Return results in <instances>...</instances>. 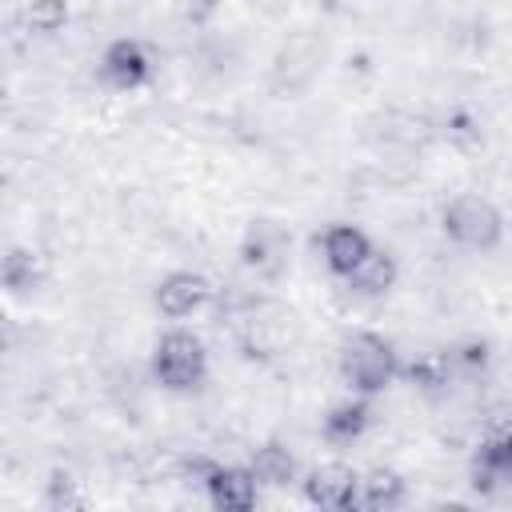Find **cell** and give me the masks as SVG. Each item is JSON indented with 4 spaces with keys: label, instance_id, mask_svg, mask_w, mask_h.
<instances>
[{
    "label": "cell",
    "instance_id": "16",
    "mask_svg": "<svg viewBox=\"0 0 512 512\" xmlns=\"http://www.w3.org/2000/svg\"><path fill=\"white\" fill-rule=\"evenodd\" d=\"M48 488H52V496H48L52 504H60V500H64V504H80V496L72 492V488H76V480H72V476H60V472H56V476L48 480Z\"/></svg>",
    "mask_w": 512,
    "mask_h": 512
},
{
    "label": "cell",
    "instance_id": "3",
    "mask_svg": "<svg viewBox=\"0 0 512 512\" xmlns=\"http://www.w3.org/2000/svg\"><path fill=\"white\" fill-rule=\"evenodd\" d=\"M444 236L468 252H492L504 240V212L476 192H460L444 204Z\"/></svg>",
    "mask_w": 512,
    "mask_h": 512
},
{
    "label": "cell",
    "instance_id": "12",
    "mask_svg": "<svg viewBox=\"0 0 512 512\" xmlns=\"http://www.w3.org/2000/svg\"><path fill=\"white\" fill-rule=\"evenodd\" d=\"M344 284H348V292H356V296H364V300L388 296V292H392V284H396V260H392L388 252L372 248V252H368V260H364L352 276H344Z\"/></svg>",
    "mask_w": 512,
    "mask_h": 512
},
{
    "label": "cell",
    "instance_id": "11",
    "mask_svg": "<svg viewBox=\"0 0 512 512\" xmlns=\"http://www.w3.org/2000/svg\"><path fill=\"white\" fill-rule=\"evenodd\" d=\"M404 504V476L392 472V468H372L356 480V508H368V512H388Z\"/></svg>",
    "mask_w": 512,
    "mask_h": 512
},
{
    "label": "cell",
    "instance_id": "1",
    "mask_svg": "<svg viewBox=\"0 0 512 512\" xmlns=\"http://www.w3.org/2000/svg\"><path fill=\"white\" fill-rule=\"evenodd\" d=\"M400 352L388 336L380 332H352L340 344V380L356 392V396H376L384 392L396 376H400Z\"/></svg>",
    "mask_w": 512,
    "mask_h": 512
},
{
    "label": "cell",
    "instance_id": "9",
    "mask_svg": "<svg viewBox=\"0 0 512 512\" xmlns=\"http://www.w3.org/2000/svg\"><path fill=\"white\" fill-rule=\"evenodd\" d=\"M508 484H512V440H508V432H496L472 456V488L476 492H496V488H508Z\"/></svg>",
    "mask_w": 512,
    "mask_h": 512
},
{
    "label": "cell",
    "instance_id": "5",
    "mask_svg": "<svg viewBox=\"0 0 512 512\" xmlns=\"http://www.w3.org/2000/svg\"><path fill=\"white\" fill-rule=\"evenodd\" d=\"M100 76H104V84L116 88V92H136V88L148 84L152 60H148V52H144L140 40H128V36H124V40H112V44L104 48V56H100Z\"/></svg>",
    "mask_w": 512,
    "mask_h": 512
},
{
    "label": "cell",
    "instance_id": "13",
    "mask_svg": "<svg viewBox=\"0 0 512 512\" xmlns=\"http://www.w3.org/2000/svg\"><path fill=\"white\" fill-rule=\"evenodd\" d=\"M248 472L256 476L260 488H288V484L296 480V460H292V452H288L284 444L268 440V444H260V448L252 452Z\"/></svg>",
    "mask_w": 512,
    "mask_h": 512
},
{
    "label": "cell",
    "instance_id": "8",
    "mask_svg": "<svg viewBox=\"0 0 512 512\" xmlns=\"http://www.w3.org/2000/svg\"><path fill=\"white\" fill-rule=\"evenodd\" d=\"M376 244L368 240V232L364 228H356V224H328L324 228V236H320V256H324V268L332 272V276H352L364 260H368V252H372Z\"/></svg>",
    "mask_w": 512,
    "mask_h": 512
},
{
    "label": "cell",
    "instance_id": "17",
    "mask_svg": "<svg viewBox=\"0 0 512 512\" xmlns=\"http://www.w3.org/2000/svg\"><path fill=\"white\" fill-rule=\"evenodd\" d=\"M0 104H4V92H0Z\"/></svg>",
    "mask_w": 512,
    "mask_h": 512
},
{
    "label": "cell",
    "instance_id": "2",
    "mask_svg": "<svg viewBox=\"0 0 512 512\" xmlns=\"http://www.w3.org/2000/svg\"><path fill=\"white\" fill-rule=\"evenodd\" d=\"M152 376L168 392H192L208 380V348L196 332L172 328L152 348Z\"/></svg>",
    "mask_w": 512,
    "mask_h": 512
},
{
    "label": "cell",
    "instance_id": "4",
    "mask_svg": "<svg viewBox=\"0 0 512 512\" xmlns=\"http://www.w3.org/2000/svg\"><path fill=\"white\" fill-rule=\"evenodd\" d=\"M200 484L216 512H248L260 500V484L244 464H204Z\"/></svg>",
    "mask_w": 512,
    "mask_h": 512
},
{
    "label": "cell",
    "instance_id": "7",
    "mask_svg": "<svg viewBox=\"0 0 512 512\" xmlns=\"http://www.w3.org/2000/svg\"><path fill=\"white\" fill-rule=\"evenodd\" d=\"M356 480H360V472H352L348 464H320L304 476V500L312 508L348 512V508H356Z\"/></svg>",
    "mask_w": 512,
    "mask_h": 512
},
{
    "label": "cell",
    "instance_id": "10",
    "mask_svg": "<svg viewBox=\"0 0 512 512\" xmlns=\"http://www.w3.org/2000/svg\"><path fill=\"white\" fill-rule=\"evenodd\" d=\"M372 424V404H368V396H348V400H340V404H332L328 408V416H324V440L328 444H352V440H360L364 436V428Z\"/></svg>",
    "mask_w": 512,
    "mask_h": 512
},
{
    "label": "cell",
    "instance_id": "15",
    "mask_svg": "<svg viewBox=\"0 0 512 512\" xmlns=\"http://www.w3.org/2000/svg\"><path fill=\"white\" fill-rule=\"evenodd\" d=\"M400 372H408V376H412V384H420L424 392H432V388L448 384V356L428 352V356H420L412 368H400Z\"/></svg>",
    "mask_w": 512,
    "mask_h": 512
},
{
    "label": "cell",
    "instance_id": "6",
    "mask_svg": "<svg viewBox=\"0 0 512 512\" xmlns=\"http://www.w3.org/2000/svg\"><path fill=\"white\" fill-rule=\"evenodd\" d=\"M208 296H212V288H208V280L200 276V272H188V268H176V272H168L160 284H156V312L160 316H168V320H188L192 312H200L204 304H208Z\"/></svg>",
    "mask_w": 512,
    "mask_h": 512
},
{
    "label": "cell",
    "instance_id": "14",
    "mask_svg": "<svg viewBox=\"0 0 512 512\" xmlns=\"http://www.w3.org/2000/svg\"><path fill=\"white\" fill-rule=\"evenodd\" d=\"M28 28L40 32V36H52L68 24V0H32L28 12H24Z\"/></svg>",
    "mask_w": 512,
    "mask_h": 512
}]
</instances>
